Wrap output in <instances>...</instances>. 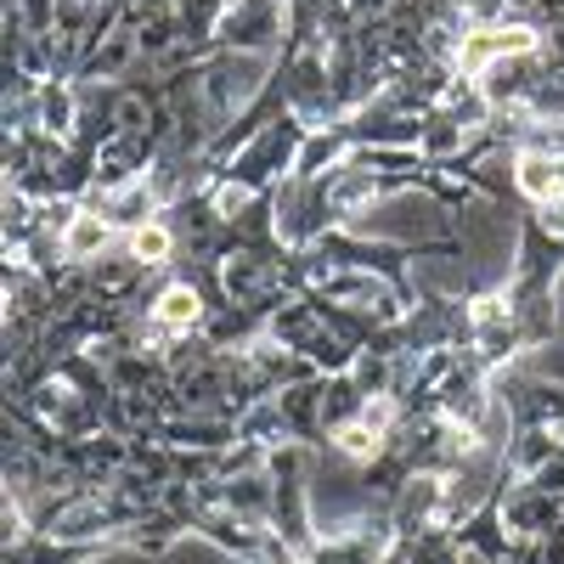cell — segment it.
<instances>
[{
	"label": "cell",
	"mask_w": 564,
	"mask_h": 564,
	"mask_svg": "<svg viewBox=\"0 0 564 564\" xmlns=\"http://www.w3.org/2000/svg\"><path fill=\"white\" fill-rule=\"evenodd\" d=\"M520 45H531V34H480V40L463 52V63H468V68H480L491 52H520Z\"/></svg>",
	"instance_id": "1"
},
{
	"label": "cell",
	"mask_w": 564,
	"mask_h": 564,
	"mask_svg": "<svg viewBox=\"0 0 564 564\" xmlns=\"http://www.w3.org/2000/svg\"><path fill=\"white\" fill-rule=\"evenodd\" d=\"M345 446H350V452H361V457H367V452H372V446H379V435H372V430H345Z\"/></svg>",
	"instance_id": "4"
},
{
	"label": "cell",
	"mask_w": 564,
	"mask_h": 564,
	"mask_svg": "<svg viewBox=\"0 0 564 564\" xmlns=\"http://www.w3.org/2000/svg\"><path fill=\"white\" fill-rule=\"evenodd\" d=\"M164 249H170V238H164L159 226H141V231H135V254H141V260H164Z\"/></svg>",
	"instance_id": "3"
},
{
	"label": "cell",
	"mask_w": 564,
	"mask_h": 564,
	"mask_svg": "<svg viewBox=\"0 0 564 564\" xmlns=\"http://www.w3.org/2000/svg\"><path fill=\"white\" fill-rule=\"evenodd\" d=\"M159 311H164V322H193V316H198V300L186 294V289H170Z\"/></svg>",
	"instance_id": "2"
}]
</instances>
